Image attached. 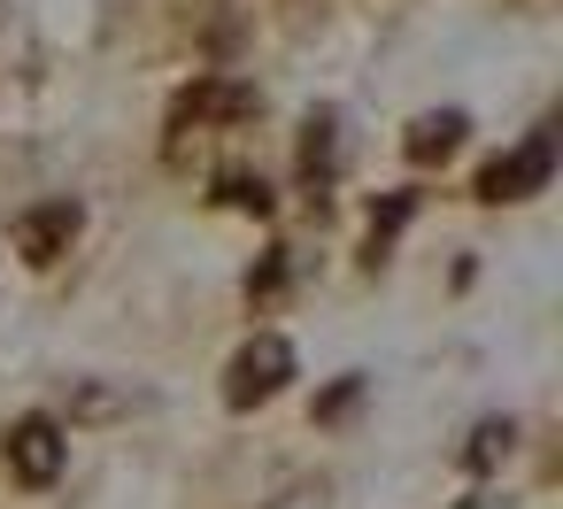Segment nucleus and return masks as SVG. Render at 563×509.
I'll use <instances>...</instances> for the list:
<instances>
[{"label": "nucleus", "mask_w": 563, "mask_h": 509, "mask_svg": "<svg viewBox=\"0 0 563 509\" xmlns=\"http://www.w3.org/2000/svg\"><path fill=\"white\" fill-rule=\"evenodd\" d=\"M209 201H217V209H232V217H255V224L278 209V193H271V178H263V170H224Z\"/></svg>", "instance_id": "nucleus-8"}, {"label": "nucleus", "mask_w": 563, "mask_h": 509, "mask_svg": "<svg viewBox=\"0 0 563 509\" xmlns=\"http://www.w3.org/2000/svg\"><path fill=\"white\" fill-rule=\"evenodd\" d=\"M0 463H9V478L16 486H55L63 478V463H70V432H63V417H47V409H32V417H16L9 424V440H0Z\"/></svg>", "instance_id": "nucleus-4"}, {"label": "nucleus", "mask_w": 563, "mask_h": 509, "mask_svg": "<svg viewBox=\"0 0 563 509\" xmlns=\"http://www.w3.org/2000/svg\"><path fill=\"white\" fill-rule=\"evenodd\" d=\"M463 140H471V117H463V109H424V117H409L401 155H409L417 170H432V163H448Z\"/></svg>", "instance_id": "nucleus-7"}, {"label": "nucleus", "mask_w": 563, "mask_h": 509, "mask_svg": "<svg viewBox=\"0 0 563 509\" xmlns=\"http://www.w3.org/2000/svg\"><path fill=\"white\" fill-rule=\"evenodd\" d=\"M340 170H347L340 109H309V124H301V193H309V209H317V217H324V201H332Z\"/></svg>", "instance_id": "nucleus-6"}, {"label": "nucleus", "mask_w": 563, "mask_h": 509, "mask_svg": "<svg viewBox=\"0 0 563 509\" xmlns=\"http://www.w3.org/2000/svg\"><path fill=\"white\" fill-rule=\"evenodd\" d=\"M355 401H363V378L347 370V378H332V394H324L309 417H317V424H340V417H355Z\"/></svg>", "instance_id": "nucleus-11"}, {"label": "nucleus", "mask_w": 563, "mask_h": 509, "mask_svg": "<svg viewBox=\"0 0 563 509\" xmlns=\"http://www.w3.org/2000/svg\"><path fill=\"white\" fill-rule=\"evenodd\" d=\"M255 109H263V93H255L247 78L209 70V78H194V86L170 101V117H163V155H170V163H194V147L224 140V132H232V124H247Z\"/></svg>", "instance_id": "nucleus-1"}, {"label": "nucleus", "mask_w": 563, "mask_h": 509, "mask_svg": "<svg viewBox=\"0 0 563 509\" xmlns=\"http://www.w3.org/2000/svg\"><path fill=\"white\" fill-rule=\"evenodd\" d=\"M286 386H294V340H286V332H255V340L224 363V409H232V417L278 401Z\"/></svg>", "instance_id": "nucleus-2"}, {"label": "nucleus", "mask_w": 563, "mask_h": 509, "mask_svg": "<svg viewBox=\"0 0 563 509\" xmlns=\"http://www.w3.org/2000/svg\"><path fill=\"white\" fill-rule=\"evenodd\" d=\"M509 440H517V424H509V417H486V424L471 432V447H463V471H494V463L509 455Z\"/></svg>", "instance_id": "nucleus-10"}, {"label": "nucleus", "mask_w": 563, "mask_h": 509, "mask_svg": "<svg viewBox=\"0 0 563 509\" xmlns=\"http://www.w3.org/2000/svg\"><path fill=\"white\" fill-rule=\"evenodd\" d=\"M124 409V394H101V386H78L70 394V417H117Z\"/></svg>", "instance_id": "nucleus-13"}, {"label": "nucleus", "mask_w": 563, "mask_h": 509, "mask_svg": "<svg viewBox=\"0 0 563 509\" xmlns=\"http://www.w3.org/2000/svg\"><path fill=\"white\" fill-rule=\"evenodd\" d=\"M278 286H286V247H271V255L247 270V301H278Z\"/></svg>", "instance_id": "nucleus-12"}, {"label": "nucleus", "mask_w": 563, "mask_h": 509, "mask_svg": "<svg viewBox=\"0 0 563 509\" xmlns=\"http://www.w3.org/2000/svg\"><path fill=\"white\" fill-rule=\"evenodd\" d=\"M78 232H86V209H78V201H40V209H24V217H16L9 247H16V263H24V270H55V263L78 247Z\"/></svg>", "instance_id": "nucleus-5"}, {"label": "nucleus", "mask_w": 563, "mask_h": 509, "mask_svg": "<svg viewBox=\"0 0 563 509\" xmlns=\"http://www.w3.org/2000/svg\"><path fill=\"white\" fill-rule=\"evenodd\" d=\"M548 178H555V124H540V132H525L509 155H494L486 170H478V201L486 209H509V201H532V193H548Z\"/></svg>", "instance_id": "nucleus-3"}, {"label": "nucleus", "mask_w": 563, "mask_h": 509, "mask_svg": "<svg viewBox=\"0 0 563 509\" xmlns=\"http://www.w3.org/2000/svg\"><path fill=\"white\" fill-rule=\"evenodd\" d=\"M455 509H501V501H455Z\"/></svg>", "instance_id": "nucleus-14"}, {"label": "nucleus", "mask_w": 563, "mask_h": 509, "mask_svg": "<svg viewBox=\"0 0 563 509\" xmlns=\"http://www.w3.org/2000/svg\"><path fill=\"white\" fill-rule=\"evenodd\" d=\"M417 217V193H386L378 209H371V232H363V270H378L386 255H394V232Z\"/></svg>", "instance_id": "nucleus-9"}]
</instances>
